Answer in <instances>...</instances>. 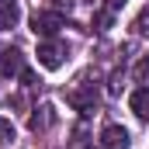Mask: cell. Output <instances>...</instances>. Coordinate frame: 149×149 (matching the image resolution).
I'll return each instance as SVG.
<instances>
[{
	"mask_svg": "<svg viewBox=\"0 0 149 149\" xmlns=\"http://www.w3.org/2000/svg\"><path fill=\"white\" fill-rule=\"evenodd\" d=\"M38 63L45 66V70H59L63 63H66V45L59 42V38H45V42H38Z\"/></svg>",
	"mask_w": 149,
	"mask_h": 149,
	"instance_id": "1",
	"label": "cell"
},
{
	"mask_svg": "<svg viewBox=\"0 0 149 149\" xmlns=\"http://www.w3.org/2000/svg\"><path fill=\"white\" fill-rule=\"evenodd\" d=\"M59 28H63V14H56V10H35V17H31V31L35 35L56 38Z\"/></svg>",
	"mask_w": 149,
	"mask_h": 149,
	"instance_id": "2",
	"label": "cell"
},
{
	"mask_svg": "<svg viewBox=\"0 0 149 149\" xmlns=\"http://www.w3.org/2000/svg\"><path fill=\"white\" fill-rule=\"evenodd\" d=\"M70 104H73L76 111L90 114L94 108H97V90H94V83H87V87H76V90H70Z\"/></svg>",
	"mask_w": 149,
	"mask_h": 149,
	"instance_id": "3",
	"label": "cell"
},
{
	"mask_svg": "<svg viewBox=\"0 0 149 149\" xmlns=\"http://www.w3.org/2000/svg\"><path fill=\"white\" fill-rule=\"evenodd\" d=\"M101 146H104V149H125V146H128V132H125L121 125H104Z\"/></svg>",
	"mask_w": 149,
	"mask_h": 149,
	"instance_id": "4",
	"label": "cell"
},
{
	"mask_svg": "<svg viewBox=\"0 0 149 149\" xmlns=\"http://www.w3.org/2000/svg\"><path fill=\"white\" fill-rule=\"evenodd\" d=\"M0 70H3V76H21V70H24L21 52L17 49H0Z\"/></svg>",
	"mask_w": 149,
	"mask_h": 149,
	"instance_id": "5",
	"label": "cell"
},
{
	"mask_svg": "<svg viewBox=\"0 0 149 149\" xmlns=\"http://www.w3.org/2000/svg\"><path fill=\"white\" fill-rule=\"evenodd\" d=\"M128 108L135 111V118L149 121V87H139V90H132V97H128Z\"/></svg>",
	"mask_w": 149,
	"mask_h": 149,
	"instance_id": "6",
	"label": "cell"
},
{
	"mask_svg": "<svg viewBox=\"0 0 149 149\" xmlns=\"http://www.w3.org/2000/svg\"><path fill=\"white\" fill-rule=\"evenodd\" d=\"M17 21H21L17 0H0V28H14Z\"/></svg>",
	"mask_w": 149,
	"mask_h": 149,
	"instance_id": "7",
	"label": "cell"
},
{
	"mask_svg": "<svg viewBox=\"0 0 149 149\" xmlns=\"http://www.w3.org/2000/svg\"><path fill=\"white\" fill-rule=\"evenodd\" d=\"M7 142H14V125H10V118H0V146H7Z\"/></svg>",
	"mask_w": 149,
	"mask_h": 149,
	"instance_id": "8",
	"label": "cell"
},
{
	"mask_svg": "<svg viewBox=\"0 0 149 149\" xmlns=\"http://www.w3.org/2000/svg\"><path fill=\"white\" fill-rule=\"evenodd\" d=\"M49 121H52V114H49V108H42V114H31V121H28V125L38 132V128H45Z\"/></svg>",
	"mask_w": 149,
	"mask_h": 149,
	"instance_id": "9",
	"label": "cell"
},
{
	"mask_svg": "<svg viewBox=\"0 0 149 149\" xmlns=\"http://www.w3.org/2000/svg\"><path fill=\"white\" fill-rule=\"evenodd\" d=\"M135 31H139V35H149V7L139 10V17H135Z\"/></svg>",
	"mask_w": 149,
	"mask_h": 149,
	"instance_id": "10",
	"label": "cell"
},
{
	"mask_svg": "<svg viewBox=\"0 0 149 149\" xmlns=\"http://www.w3.org/2000/svg\"><path fill=\"white\" fill-rule=\"evenodd\" d=\"M135 80H139V83H146V80H149V56H142V59L135 63Z\"/></svg>",
	"mask_w": 149,
	"mask_h": 149,
	"instance_id": "11",
	"label": "cell"
},
{
	"mask_svg": "<svg viewBox=\"0 0 149 149\" xmlns=\"http://www.w3.org/2000/svg\"><path fill=\"white\" fill-rule=\"evenodd\" d=\"M21 80H24V87H38V76L31 70H21Z\"/></svg>",
	"mask_w": 149,
	"mask_h": 149,
	"instance_id": "12",
	"label": "cell"
},
{
	"mask_svg": "<svg viewBox=\"0 0 149 149\" xmlns=\"http://www.w3.org/2000/svg\"><path fill=\"white\" fill-rule=\"evenodd\" d=\"M111 10H101V14H97V24H101V31H104V28H108V24H111Z\"/></svg>",
	"mask_w": 149,
	"mask_h": 149,
	"instance_id": "13",
	"label": "cell"
},
{
	"mask_svg": "<svg viewBox=\"0 0 149 149\" xmlns=\"http://www.w3.org/2000/svg\"><path fill=\"white\" fill-rule=\"evenodd\" d=\"M111 94H121V73L111 76Z\"/></svg>",
	"mask_w": 149,
	"mask_h": 149,
	"instance_id": "14",
	"label": "cell"
},
{
	"mask_svg": "<svg viewBox=\"0 0 149 149\" xmlns=\"http://www.w3.org/2000/svg\"><path fill=\"white\" fill-rule=\"evenodd\" d=\"M56 3H59V7H70V3H73V0H56Z\"/></svg>",
	"mask_w": 149,
	"mask_h": 149,
	"instance_id": "15",
	"label": "cell"
},
{
	"mask_svg": "<svg viewBox=\"0 0 149 149\" xmlns=\"http://www.w3.org/2000/svg\"><path fill=\"white\" fill-rule=\"evenodd\" d=\"M121 3H125V0H111V10H114V7H121Z\"/></svg>",
	"mask_w": 149,
	"mask_h": 149,
	"instance_id": "16",
	"label": "cell"
}]
</instances>
